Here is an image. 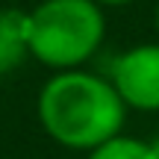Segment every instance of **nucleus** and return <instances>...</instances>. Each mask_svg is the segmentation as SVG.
Segmentation results:
<instances>
[{"label": "nucleus", "mask_w": 159, "mask_h": 159, "mask_svg": "<svg viewBox=\"0 0 159 159\" xmlns=\"http://www.w3.org/2000/svg\"><path fill=\"white\" fill-rule=\"evenodd\" d=\"M127 103L112 80L80 68L56 71L39 94V121L44 133L71 150H94L124 130Z\"/></svg>", "instance_id": "1"}, {"label": "nucleus", "mask_w": 159, "mask_h": 159, "mask_svg": "<svg viewBox=\"0 0 159 159\" xmlns=\"http://www.w3.org/2000/svg\"><path fill=\"white\" fill-rule=\"evenodd\" d=\"M106 35L94 0H44L30 12V56L53 71L80 68Z\"/></svg>", "instance_id": "2"}, {"label": "nucleus", "mask_w": 159, "mask_h": 159, "mask_svg": "<svg viewBox=\"0 0 159 159\" xmlns=\"http://www.w3.org/2000/svg\"><path fill=\"white\" fill-rule=\"evenodd\" d=\"M112 85L130 109H159V44H139L115 59Z\"/></svg>", "instance_id": "3"}, {"label": "nucleus", "mask_w": 159, "mask_h": 159, "mask_svg": "<svg viewBox=\"0 0 159 159\" xmlns=\"http://www.w3.org/2000/svg\"><path fill=\"white\" fill-rule=\"evenodd\" d=\"M30 56V12H0V77L21 68Z\"/></svg>", "instance_id": "4"}, {"label": "nucleus", "mask_w": 159, "mask_h": 159, "mask_svg": "<svg viewBox=\"0 0 159 159\" xmlns=\"http://www.w3.org/2000/svg\"><path fill=\"white\" fill-rule=\"evenodd\" d=\"M89 159H156L150 142L142 139H130V136H115L109 142L97 144L94 150H89Z\"/></svg>", "instance_id": "5"}, {"label": "nucleus", "mask_w": 159, "mask_h": 159, "mask_svg": "<svg viewBox=\"0 0 159 159\" xmlns=\"http://www.w3.org/2000/svg\"><path fill=\"white\" fill-rule=\"evenodd\" d=\"M97 6H124V3H130V0H94Z\"/></svg>", "instance_id": "6"}, {"label": "nucleus", "mask_w": 159, "mask_h": 159, "mask_svg": "<svg viewBox=\"0 0 159 159\" xmlns=\"http://www.w3.org/2000/svg\"><path fill=\"white\" fill-rule=\"evenodd\" d=\"M150 148H153V156L159 159V139H153V142H150Z\"/></svg>", "instance_id": "7"}, {"label": "nucleus", "mask_w": 159, "mask_h": 159, "mask_svg": "<svg viewBox=\"0 0 159 159\" xmlns=\"http://www.w3.org/2000/svg\"><path fill=\"white\" fill-rule=\"evenodd\" d=\"M156 30H159V9H156Z\"/></svg>", "instance_id": "8"}]
</instances>
